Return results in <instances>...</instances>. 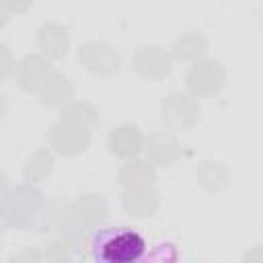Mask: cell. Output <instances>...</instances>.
I'll use <instances>...</instances> for the list:
<instances>
[{"mask_svg": "<svg viewBox=\"0 0 263 263\" xmlns=\"http://www.w3.org/2000/svg\"><path fill=\"white\" fill-rule=\"evenodd\" d=\"M146 247V236L129 226L99 228L88 240V253L95 263H140Z\"/></svg>", "mask_w": 263, "mask_h": 263, "instance_id": "obj_1", "label": "cell"}, {"mask_svg": "<svg viewBox=\"0 0 263 263\" xmlns=\"http://www.w3.org/2000/svg\"><path fill=\"white\" fill-rule=\"evenodd\" d=\"M177 261H179V253L175 245L166 240H158L146 247V253L140 263H177Z\"/></svg>", "mask_w": 263, "mask_h": 263, "instance_id": "obj_2", "label": "cell"}]
</instances>
